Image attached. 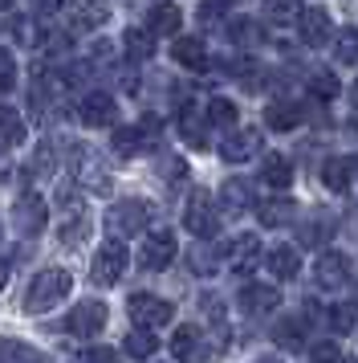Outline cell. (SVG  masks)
Listing matches in <instances>:
<instances>
[{
    "mask_svg": "<svg viewBox=\"0 0 358 363\" xmlns=\"http://www.w3.org/2000/svg\"><path fill=\"white\" fill-rule=\"evenodd\" d=\"M74 290V278H69V269H41L37 278H33L29 294H25V311L29 314H45L53 311L65 294Z\"/></svg>",
    "mask_w": 358,
    "mask_h": 363,
    "instance_id": "6da1fadb",
    "label": "cell"
},
{
    "mask_svg": "<svg viewBox=\"0 0 358 363\" xmlns=\"http://www.w3.org/2000/svg\"><path fill=\"white\" fill-rule=\"evenodd\" d=\"M146 225H151V208H146V200H122V204H114L110 213H106V229H110V237H139Z\"/></svg>",
    "mask_w": 358,
    "mask_h": 363,
    "instance_id": "7a4b0ae2",
    "label": "cell"
},
{
    "mask_svg": "<svg viewBox=\"0 0 358 363\" xmlns=\"http://www.w3.org/2000/svg\"><path fill=\"white\" fill-rule=\"evenodd\" d=\"M127 311H130V323L134 327H167L171 318H175V306L167 302V298H155V294H130L127 302Z\"/></svg>",
    "mask_w": 358,
    "mask_h": 363,
    "instance_id": "3957f363",
    "label": "cell"
},
{
    "mask_svg": "<svg viewBox=\"0 0 358 363\" xmlns=\"http://www.w3.org/2000/svg\"><path fill=\"white\" fill-rule=\"evenodd\" d=\"M175 253H179L175 233L159 229V233H151V237L143 241V249H139V265H143V269H151V274H159V269H167V265L175 262Z\"/></svg>",
    "mask_w": 358,
    "mask_h": 363,
    "instance_id": "277c9868",
    "label": "cell"
},
{
    "mask_svg": "<svg viewBox=\"0 0 358 363\" xmlns=\"http://www.w3.org/2000/svg\"><path fill=\"white\" fill-rule=\"evenodd\" d=\"M13 225L25 237H41L49 225V204L45 196H37V192H25V196L16 200V208H13Z\"/></svg>",
    "mask_w": 358,
    "mask_h": 363,
    "instance_id": "5b68a950",
    "label": "cell"
},
{
    "mask_svg": "<svg viewBox=\"0 0 358 363\" xmlns=\"http://www.w3.org/2000/svg\"><path fill=\"white\" fill-rule=\"evenodd\" d=\"M122 274H127V245H122V237H110L94 257V281L98 286H114Z\"/></svg>",
    "mask_w": 358,
    "mask_h": 363,
    "instance_id": "8992f818",
    "label": "cell"
},
{
    "mask_svg": "<svg viewBox=\"0 0 358 363\" xmlns=\"http://www.w3.org/2000/svg\"><path fill=\"white\" fill-rule=\"evenodd\" d=\"M183 225H187V233H195V237H216L220 216H216V208L208 204V192H204V188L192 192L187 208H183Z\"/></svg>",
    "mask_w": 358,
    "mask_h": 363,
    "instance_id": "52a82bcc",
    "label": "cell"
},
{
    "mask_svg": "<svg viewBox=\"0 0 358 363\" xmlns=\"http://www.w3.org/2000/svg\"><path fill=\"white\" fill-rule=\"evenodd\" d=\"M78 118L86 127H114L118 102H114V94H106V90H90V94L78 102Z\"/></svg>",
    "mask_w": 358,
    "mask_h": 363,
    "instance_id": "ba28073f",
    "label": "cell"
},
{
    "mask_svg": "<svg viewBox=\"0 0 358 363\" xmlns=\"http://www.w3.org/2000/svg\"><path fill=\"white\" fill-rule=\"evenodd\" d=\"M102 327H106V306H102V302H78V306L69 311V318H65V330L78 335V339H90V335H98Z\"/></svg>",
    "mask_w": 358,
    "mask_h": 363,
    "instance_id": "9c48e42d",
    "label": "cell"
},
{
    "mask_svg": "<svg viewBox=\"0 0 358 363\" xmlns=\"http://www.w3.org/2000/svg\"><path fill=\"white\" fill-rule=\"evenodd\" d=\"M224 262H228L232 274H253L257 262H260V241L257 237H236V241H228Z\"/></svg>",
    "mask_w": 358,
    "mask_h": 363,
    "instance_id": "30bf717a",
    "label": "cell"
},
{
    "mask_svg": "<svg viewBox=\"0 0 358 363\" xmlns=\"http://www.w3.org/2000/svg\"><path fill=\"white\" fill-rule=\"evenodd\" d=\"M260 147V131L253 127H244V131L228 135L224 143H220V155H224V164H244V160H253Z\"/></svg>",
    "mask_w": 358,
    "mask_h": 363,
    "instance_id": "8fae6325",
    "label": "cell"
},
{
    "mask_svg": "<svg viewBox=\"0 0 358 363\" xmlns=\"http://www.w3.org/2000/svg\"><path fill=\"white\" fill-rule=\"evenodd\" d=\"M297 29H301V41L306 45H325L330 41V13L325 9H301V17H297Z\"/></svg>",
    "mask_w": 358,
    "mask_h": 363,
    "instance_id": "7c38bea8",
    "label": "cell"
},
{
    "mask_svg": "<svg viewBox=\"0 0 358 363\" xmlns=\"http://www.w3.org/2000/svg\"><path fill=\"white\" fill-rule=\"evenodd\" d=\"M313 278H318V286H325V290H334V286H342V281L350 278V262L342 257V253H322L318 257V265H313Z\"/></svg>",
    "mask_w": 358,
    "mask_h": 363,
    "instance_id": "4fadbf2b",
    "label": "cell"
},
{
    "mask_svg": "<svg viewBox=\"0 0 358 363\" xmlns=\"http://www.w3.org/2000/svg\"><path fill=\"white\" fill-rule=\"evenodd\" d=\"M277 302H281V294H277V286H244L241 290V311L244 314H273Z\"/></svg>",
    "mask_w": 358,
    "mask_h": 363,
    "instance_id": "5bb4252c",
    "label": "cell"
},
{
    "mask_svg": "<svg viewBox=\"0 0 358 363\" xmlns=\"http://www.w3.org/2000/svg\"><path fill=\"white\" fill-rule=\"evenodd\" d=\"M69 13L81 29H98L110 21V0H69Z\"/></svg>",
    "mask_w": 358,
    "mask_h": 363,
    "instance_id": "9a60e30c",
    "label": "cell"
},
{
    "mask_svg": "<svg viewBox=\"0 0 358 363\" xmlns=\"http://www.w3.org/2000/svg\"><path fill=\"white\" fill-rule=\"evenodd\" d=\"M220 262H224V253L212 245V237H200V241L192 245V253H187L192 274H216V269H220Z\"/></svg>",
    "mask_w": 358,
    "mask_h": 363,
    "instance_id": "2e32d148",
    "label": "cell"
},
{
    "mask_svg": "<svg viewBox=\"0 0 358 363\" xmlns=\"http://www.w3.org/2000/svg\"><path fill=\"white\" fill-rule=\"evenodd\" d=\"M260 225L265 229H281V225H289L293 213H297V204L289 196H273V200H260Z\"/></svg>",
    "mask_w": 358,
    "mask_h": 363,
    "instance_id": "e0dca14e",
    "label": "cell"
},
{
    "mask_svg": "<svg viewBox=\"0 0 358 363\" xmlns=\"http://www.w3.org/2000/svg\"><path fill=\"white\" fill-rule=\"evenodd\" d=\"M220 204H224L228 216L248 213V204H253V188H248L244 180H228L224 188H220Z\"/></svg>",
    "mask_w": 358,
    "mask_h": 363,
    "instance_id": "ac0fdd59",
    "label": "cell"
},
{
    "mask_svg": "<svg viewBox=\"0 0 358 363\" xmlns=\"http://www.w3.org/2000/svg\"><path fill=\"white\" fill-rule=\"evenodd\" d=\"M265 265L273 269V278L289 281V278H297V269H301V257H297V249H293V245H277L273 253L265 257Z\"/></svg>",
    "mask_w": 358,
    "mask_h": 363,
    "instance_id": "d6986e66",
    "label": "cell"
},
{
    "mask_svg": "<svg viewBox=\"0 0 358 363\" xmlns=\"http://www.w3.org/2000/svg\"><path fill=\"white\" fill-rule=\"evenodd\" d=\"M301 118H306V111H301L297 102H285V99L273 102V106L265 111V123H269L273 131H293V127H297Z\"/></svg>",
    "mask_w": 358,
    "mask_h": 363,
    "instance_id": "ffe728a7",
    "label": "cell"
},
{
    "mask_svg": "<svg viewBox=\"0 0 358 363\" xmlns=\"http://www.w3.org/2000/svg\"><path fill=\"white\" fill-rule=\"evenodd\" d=\"M175 62L187 69H208V50L200 37H179L175 41Z\"/></svg>",
    "mask_w": 358,
    "mask_h": 363,
    "instance_id": "44dd1931",
    "label": "cell"
},
{
    "mask_svg": "<svg viewBox=\"0 0 358 363\" xmlns=\"http://www.w3.org/2000/svg\"><path fill=\"white\" fill-rule=\"evenodd\" d=\"M179 9L175 4H155V9H151V17H146V29H151V33L155 37H171V33H179Z\"/></svg>",
    "mask_w": 358,
    "mask_h": 363,
    "instance_id": "7402d4cb",
    "label": "cell"
},
{
    "mask_svg": "<svg viewBox=\"0 0 358 363\" xmlns=\"http://www.w3.org/2000/svg\"><path fill=\"white\" fill-rule=\"evenodd\" d=\"M78 180L86 184V188H94V192H110V176H106V167L98 164L94 155H86V151L78 155Z\"/></svg>",
    "mask_w": 358,
    "mask_h": 363,
    "instance_id": "603a6c76",
    "label": "cell"
},
{
    "mask_svg": "<svg viewBox=\"0 0 358 363\" xmlns=\"http://www.w3.org/2000/svg\"><path fill=\"white\" fill-rule=\"evenodd\" d=\"M208 115V111H204ZM204 115L195 111V102H187L183 111H179V131H183V139L192 143V147H208V139H204Z\"/></svg>",
    "mask_w": 358,
    "mask_h": 363,
    "instance_id": "cb8c5ba5",
    "label": "cell"
},
{
    "mask_svg": "<svg viewBox=\"0 0 358 363\" xmlns=\"http://www.w3.org/2000/svg\"><path fill=\"white\" fill-rule=\"evenodd\" d=\"M151 143V135L143 131V123L139 127H122V131H114V151L122 155V160H130V155H139V151Z\"/></svg>",
    "mask_w": 358,
    "mask_h": 363,
    "instance_id": "d4e9b609",
    "label": "cell"
},
{
    "mask_svg": "<svg viewBox=\"0 0 358 363\" xmlns=\"http://www.w3.org/2000/svg\"><path fill=\"white\" fill-rule=\"evenodd\" d=\"M301 0H265L260 4V13H265V21H273V25H293V21L301 17Z\"/></svg>",
    "mask_w": 358,
    "mask_h": 363,
    "instance_id": "484cf974",
    "label": "cell"
},
{
    "mask_svg": "<svg viewBox=\"0 0 358 363\" xmlns=\"http://www.w3.org/2000/svg\"><path fill=\"white\" fill-rule=\"evenodd\" d=\"M260 176L273 184V188H289V184H293V164L285 160V155H277V151H273V155H265Z\"/></svg>",
    "mask_w": 358,
    "mask_h": 363,
    "instance_id": "4316f807",
    "label": "cell"
},
{
    "mask_svg": "<svg viewBox=\"0 0 358 363\" xmlns=\"http://www.w3.org/2000/svg\"><path fill=\"white\" fill-rule=\"evenodd\" d=\"M350 167H354V160H325L322 164V184L330 188V192H346V188H350Z\"/></svg>",
    "mask_w": 358,
    "mask_h": 363,
    "instance_id": "83f0119b",
    "label": "cell"
},
{
    "mask_svg": "<svg viewBox=\"0 0 358 363\" xmlns=\"http://www.w3.org/2000/svg\"><path fill=\"white\" fill-rule=\"evenodd\" d=\"M122 351H127V355H134V359H151V355L159 351V339L151 335V327H139V330H130V335H127Z\"/></svg>",
    "mask_w": 358,
    "mask_h": 363,
    "instance_id": "f1b7e54d",
    "label": "cell"
},
{
    "mask_svg": "<svg viewBox=\"0 0 358 363\" xmlns=\"http://www.w3.org/2000/svg\"><path fill=\"white\" fill-rule=\"evenodd\" d=\"M0 139L4 143H25V118L16 106H0Z\"/></svg>",
    "mask_w": 358,
    "mask_h": 363,
    "instance_id": "f546056e",
    "label": "cell"
},
{
    "mask_svg": "<svg viewBox=\"0 0 358 363\" xmlns=\"http://www.w3.org/2000/svg\"><path fill=\"white\" fill-rule=\"evenodd\" d=\"M151 29H127V33H122V50L130 53V57H139V62H146V57H151V53H155V41H151Z\"/></svg>",
    "mask_w": 358,
    "mask_h": 363,
    "instance_id": "4dcf8cb0",
    "label": "cell"
},
{
    "mask_svg": "<svg viewBox=\"0 0 358 363\" xmlns=\"http://www.w3.org/2000/svg\"><path fill=\"white\" fill-rule=\"evenodd\" d=\"M334 53H338V62H346V66H358V29L354 25H346V29L334 33Z\"/></svg>",
    "mask_w": 358,
    "mask_h": 363,
    "instance_id": "1f68e13d",
    "label": "cell"
},
{
    "mask_svg": "<svg viewBox=\"0 0 358 363\" xmlns=\"http://www.w3.org/2000/svg\"><path fill=\"white\" fill-rule=\"evenodd\" d=\"M171 355H175V359H195V355H200V330L179 327L175 339H171Z\"/></svg>",
    "mask_w": 358,
    "mask_h": 363,
    "instance_id": "d6a6232c",
    "label": "cell"
},
{
    "mask_svg": "<svg viewBox=\"0 0 358 363\" xmlns=\"http://www.w3.org/2000/svg\"><path fill=\"white\" fill-rule=\"evenodd\" d=\"M228 37H232L236 45H257V41H265V33H260V25H257V21H248V17L228 21Z\"/></svg>",
    "mask_w": 358,
    "mask_h": 363,
    "instance_id": "836d02e7",
    "label": "cell"
},
{
    "mask_svg": "<svg viewBox=\"0 0 358 363\" xmlns=\"http://www.w3.org/2000/svg\"><path fill=\"white\" fill-rule=\"evenodd\" d=\"M354 323H358L354 302H334V311H330V330H334V335H350Z\"/></svg>",
    "mask_w": 358,
    "mask_h": 363,
    "instance_id": "e575fe53",
    "label": "cell"
},
{
    "mask_svg": "<svg viewBox=\"0 0 358 363\" xmlns=\"http://www.w3.org/2000/svg\"><path fill=\"white\" fill-rule=\"evenodd\" d=\"M330 233H334V220H330V216H313L309 225H301L297 237H301V245H322Z\"/></svg>",
    "mask_w": 358,
    "mask_h": 363,
    "instance_id": "d590c367",
    "label": "cell"
},
{
    "mask_svg": "<svg viewBox=\"0 0 358 363\" xmlns=\"http://www.w3.org/2000/svg\"><path fill=\"white\" fill-rule=\"evenodd\" d=\"M309 90H313V99H338V78H334V74H330V69H322V74H313V78H309Z\"/></svg>",
    "mask_w": 358,
    "mask_h": 363,
    "instance_id": "8d00e7d4",
    "label": "cell"
},
{
    "mask_svg": "<svg viewBox=\"0 0 358 363\" xmlns=\"http://www.w3.org/2000/svg\"><path fill=\"white\" fill-rule=\"evenodd\" d=\"M208 123H216V127H232V123H236V102L212 99L208 102Z\"/></svg>",
    "mask_w": 358,
    "mask_h": 363,
    "instance_id": "74e56055",
    "label": "cell"
},
{
    "mask_svg": "<svg viewBox=\"0 0 358 363\" xmlns=\"http://www.w3.org/2000/svg\"><path fill=\"white\" fill-rule=\"evenodd\" d=\"M277 343L281 347H301V339H306V335H301V318H285V323H277Z\"/></svg>",
    "mask_w": 358,
    "mask_h": 363,
    "instance_id": "f35d334b",
    "label": "cell"
},
{
    "mask_svg": "<svg viewBox=\"0 0 358 363\" xmlns=\"http://www.w3.org/2000/svg\"><path fill=\"white\" fill-rule=\"evenodd\" d=\"M16 86V62H13V53L0 45V94H8Z\"/></svg>",
    "mask_w": 358,
    "mask_h": 363,
    "instance_id": "ab89813d",
    "label": "cell"
},
{
    "mask_svg": "<svg viewBox=\"0 0 358 363\" xmlns=\"http://www.w3.org/2000/svg\"><path fill=\"white\" fill-rule=\"evenodd\" d=\"M86 233H90V216L81 213V216H74L69 225H62V241H65V245H78Z\"/></svg>",
    "mask_w": 358,
    "mask_h": 363,
    "instance_id": "60d3db41",
    "label": "cell"
},
{
    "mask_svg": "<svg viewBox=\"0 0 358 363\" xmlns=\"http://www.w3.org/2000/svg\"><path fill=\"white\" fill-rule=\"evenodd\" d=\"M0 359H41V351H33V347H25V343L0 339Z\"/></svg>",
    "mask_w": 358,
    "mask_h": 363,
    "instance_id": "b9f144b4",
    "label": "cell"
},
{
    "mask_svg": "<svg viewBox=\"0 0 358 363\" xmlns=\"http://www.w3.org/2000/svg\"><path fill=\"white\" fill-rule=\"evenodd\" d=\"M16 37H21V45H41V25L37 21H16V29H13Z\"/></svg>",
    "mask_w": 358,
    "mask_h": 363,
    "instance_id": "7bdbcfd3",
    "label": "cell"
},
{
    "mask_svg": "<svg viewBox=\"0 0 358 363\" xmlns=\"http://www.w3.org/2000/svg\"><path fill=\"white\" fill-rule=\"evenodd\" d=\"M232 4H236V0H204V4H200V17H204V21H216V17H224Z\"/></svg>",
    "mask_w": 358,
    "mask_h": 363,
    "instance_id": "ee69618b",
    "label": "cell"
},
{
    "mask_svg": "<svg viewBox=\"0 0 358 363\" xmlns=\"http://www.w3.org/2000/svg\"><path fill=\"white\" fill-rule=\"evenodd\" d=\"M204 314H208L216 327L224 323V306H220V298H216V294H204Z\"/></svg>",
    "mask_w": 358,
    "mask_h": 363,
    "instance_id": "f6af8a7d",
    "label": "cell"
},
{
    "mask_svg": "<svg viewBox=\"0 0 358 363\" xmlns=\"http://www.w3.org/2000/svg\"><path fill=\"white\" fill-rule=\"evenodd\" d=\"M81 359H118V351L114 347H86Z\"/></svg>",
    "mask_w": 358,
    "mask_h": 363,
    "instance_id": "bcb514c9",
    "label": "cell"
},
{
    "mask_svg": "<svg viewBox=\"0 0 358 363\" xmlns=\"http://www.w3.org/2000/svg\"><path fill=\"white\" fill-rule=\"evenodd\" d=\"M159 167H167V172H163L167 180H179V176H183V160H175V155H167V160H159Z\"/></svg>",
    "mask_w": 358,
    "mask_h": 363,
    "instance_id": "7dc6e473",
    "label": "cell"
},
{
    "mask_svg": "<svg viewBox=\"0 0 358 363\" xmlns=\"http://www.w3.org/2000/svg\"><path fill=\"white\" fill-rule=\"evenodd\" d=\"M313 359H342V351L334 343H318L313 347Z\"/></svg>",
    "mask_w": 358,
    "mask_h": 363,
    "instance_id": "c3c4849f",
    "label": "cell"
},
{
    "mask_svg": "<svg viewBox=\"0 0 358 363\" xmlns=\"http://www.w3.org/2000/svg\"><path fill=\"white\" fill-rule=\"evenodd\" d=\"M33 9H37V13H57L62 0H33Z\"/></svg>",
    "mask_w": 358,
    "mask_h": 363,
    "instance_id": "681fc988",
    "label": "cell"
},
{
    "mask_svg": "<svg viewBox=\"0 0 358 363\" xmlns=\"http://www.w3.org/2000/svg\"><path fill=\"white\" fill-rule=\"evenodd\" d=\"M8 176V160H4V143H0V180Z\"/></svg>",
    "mask_w": 358,
    "mask_h": 363,
    "instance_id": "f907efd6",
    "label": "cell"
},
{
    "mask_svg": "<svg viewBox=\"0 0 358 363\" xmlns=\"http://www.w3.org/2000/svg\"><path fill=\"white\" fill-rule=\"evenodd\" d=\"M4 281H8V265L0 262V290H4Z\"/></svg>",
    "mask_w": 358,
    "mask_h": 363,
    "instance_id": "816d5d0a",
    "label": "cell"
},
{
    "mask_svg": "<svg viewBox=\"0 0 358 363\" xmlns=\"http://www.w3.org/2000/svg\"><path fill=\"white\" fill-rule=\"evenodd\" d=\"M16 0H0V13H4V9H13Z\"/></svg>",
    "mask_w": 358,
    "mask_h": 363,
    "instance_id": "f5cc1de1",
    "label": "cell"
},
{
    "mask_svg": "<svg viewBox=\"0 0 358 363\" xmlns=\"http://www.w3.org/2000/svg\"><path fill=\"white\" fill-rule=\"evenodd\" d=\"M350 99H354V106H358V82H354V90H350Z\"/></svg>",
    "mask_w": 358,
    "mask_h": 363,
    "instance_id": "db71d44e",
    "label": "cell"
},
{
    "mask_svg": "<svg viewBox=\"0 0 358 363\" xmlns=\"http://www.w3.org/2000/svg\"><path fill=\"white\" fill-rule=\"evenodd\" d=\"M354 167H358V160H354Z\"/></svg>",
    "mask_w": 358,
    "mask_h": 363,
    "instance_id": "11a10c76",
    "label": "cell"
}]
</instances>
